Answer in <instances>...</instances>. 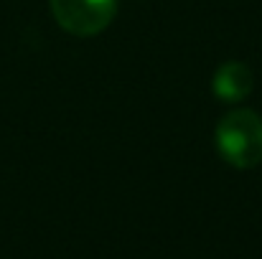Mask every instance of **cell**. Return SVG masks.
<instances>
[{"instance_id":"cell-1","label":"cell","mask_w":262,"mask_h":259,"mask_svg":"<svg viewBox=\"0 0 262 259\" xmlns=\"http://www.w3.org/2000/svg\"><path fill=\"white\" fill-rule=\"evenodd\" d=\"M216 150L219 155L239 171L262 163V117L252 109H232L216 125Z\"/></svg>"},{"instance_id":"cell-2","label":"cell","mask_w":262,"mask_h":259,"mask_svg":"<svg viewBox=\"0 0 262 259\" xmlns=\"http://www.w3.org/2000/svg\"><path fill=\"white\" fill-rule=\"evenodd\" d=\"M49 5L56 23L79 38L102 33L117 13V0H49Z\"/></svg>"},{"instance_id":"cell-3","label":"cell","mask_w":262,"mask_h":259,"mask_svg":"<svg viewBox=\"0 0 262 259\" xmlns=\"http://www.w3.org/2000/svg\"><path fill=\"white\" fill-rule=\"evenodd\" d=\"M255 89V74L247 64L242 61H227L216 69L214 79H211V91L219 102L234 104L242 102L252 94Z\"/></svg>"}]
</instances>
